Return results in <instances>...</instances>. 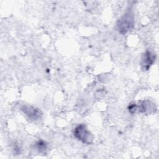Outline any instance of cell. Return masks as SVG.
<instances>
[{
	"mask_svg": "<svg viewBox=\"0 0 159 159\" xmlns=\"http://www.w3.org/2000/svg\"><path fill=\"white\" fill-rule=\"evenodd\" d=\"M137 105V112L145 114H150L155 113L157 111V107L155 103L149 100L140 101Z\"/></svg>",
	"mask_w": 159,
	"mask_h": 159,
	"instance_id": "4",
	"label": "cell"
},
{
	"mask_svg": "<svg viewBox=\"0 0 159 159\" xmlns=\"http://www.w3.org/2000/svg\"><path fill=\"white\" fill-rule=\"evenodd\" d=\"M75 137L83 143L90 145L93 142L94 137L84 124L78 125L74 129Z\"/></svg>",
	"mask_w": 159,
	"mask_h": 159,
	"instance_id": "2",
	"label": "cell"
},
{
	"mask_svg": "<svg viewBox=\"0 0 159 159\" xmlns=\"http://www.w3.org/2000/svg\"><path fill=\"white\" fill-rule=\"evenodd\" d=\"M134 26V15L131 9H127L117 22V29L122 35L130 32Z\"/></svg>",
	"mask_w": 159,
	"mask_h": 159,
	"instance_id": "1",
	"label": "cell"
},
{
	"mask_svg": "<svg viewBox=\"0 0 159 159\" xmlns=\"http://www.w3.org/2000/svg\"><path fill=\"white\" fill-rule=\"evenodd\" d=\"M35 149L40 153H44L47 149L46 142L42 140H39L35 143Z\"/></svg>",
	"mask_w": 159,
	"mask_h": 159,
	"instance_id": "6",
	"label": "cell"
},
{
	"mask_svg": "<svg viewBox=\"0 0 159 159\" xmlns=\"http://www.w3.org/2000/svg\"><path fill=\"white\" fill-rule=\"evenodd\" d=\"M20 110L27 117L32 121L38 120L42 116V113L39 109L30 104H24L21 106Z\"/></svg>",
	"mask_w": 159,
	"mask_h": 159,
	"instance_id": "3",
	"label": "cell"
},
{
	"mask_svg": "<svg viewBox=\"0 0 159 159\" xmlns=\"http://www.w3.org/2000/svg\"><path fill=\"white\" fill-rule=\"evenodd\" d=\"M156 59L155 55L147 50L142 55L140 65L143 71H147L153 65Z\"/></svg>",
	"mask_w": 159,
	"mask_h": 159,
	"instance_id": "5",
	"label": "cell"
},
{
	"mask_svg": "<svg viewBox=\"0 0 159 159\" xmlns=\"http://www.w3.org/2000/svg\"><path fill=\"white\" fill-rule=\"evenodd\" d=\"M128 111L129 112L132 114H135L136 112H137V105H136V102H130L129 106H128Z\"/></svg>",
	"mask_w": 159,
	"mask_h": 159,
	"instance_id": "7",
	"label": "cell"
}]
</instances>
